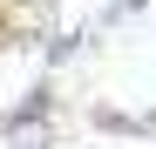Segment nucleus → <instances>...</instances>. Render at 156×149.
<instances>
[{"label":"nucleus","instance_id":"1","mask_svg":"<svg viewBox=\"0 0 156 149\" xmlns=\"http://www.w3.org/2000/svg\"><path fill=\"white\" fill-rule=\"evenodd\" d=\"M41 115H48V88H34L27 102H20V109L7 115V129H27V122H41Z\"/></svg>","mask_w":156,"mask_h":149},{"label":"nucleus","instance_id":"2","mask_svg":"<svg viewBox=\"0 0 156 149\" xmlns=\"http://www.w3.org/2000/svg\"><path fill=\"white\" fill-rule=\"evenodd\" d=\"M75 41H82V34H55V41H48V61H68V54H75Z\"/></svg>","mask_w":156,"mask_h":149},{"label":"nucleus","instance_id":"3","mask_svg":"<svg viewBox=\"0 0 156 149\" xmlns=\"http://www.w3.org/2000/svg\"><path fill=\"white\" fill-rule=\"evenodd\" d=\"M136 7H149V0H115V7H109V20H122V14H136Z\"/></svg>","mask_w":156,"mask_h":149}]
</instances>
